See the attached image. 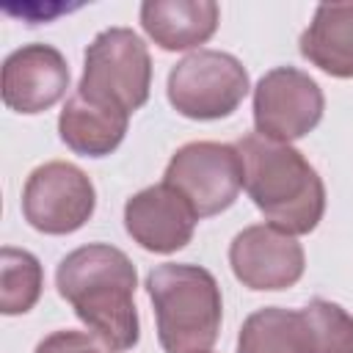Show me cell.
<instances>
[{"label": "cell", "mask_w": 353, "mask_h": 353, "mask_svg": "<svg viewBox=\"0 0 353 353\" xmlns=\"http://www.w3.org/2000/svg\"><path fill=\"white\" fill-rule=\"evenodd\" d=\"M58 295L77 320L110 350L138 345L141 323L135 309L138 273L132 259L110 243H88L69 251L55 270Z\"/></svg>", "instance_id": "obj_1"}, {"label": "cell", "mask_w": 353, "mask_h": 353, "mask_svg": "<svg viewBox=\"0 0 353 353\" xmlns=\"http://www.w3.org/2000/svg\"><path fill=\"white\" fill-rule=\"evenodd\" d=\"M243 160V188L265 221L287 234H309L325 212V185L314 165L290 143L243 135L237 143Z\"/></svg>", "instance_id": "obj_2"}, {"label": "cell", "mask_w": 353, "mask_h": 353, "mask_svg": "<svg viewBox=\"0 0 353 353\" xmlns=\"http://www.w3.org/2000/svg\"><path fill=\"white\" fill-rule=\"evenodd\" d=\"M146 292L165 353H204L215 345L223 317L218 279L190 262H165L149 270Z\"/></svg>", "instance_id": "obj_3"}, {"label": "cell", "mask_w": 353, "mask_h": 353, "mask_svg": "<svg viewBox=\"0 0 353 353\" xmlns=\"http://www.w3.org/2000/svg\"><path fill=\"white\" fill-rule=\"evenodd\" d=\"M77 91L127 110L146 105L152 91V55L143 39L130 28H108L94 36L83 55Z\"/></svg>", "instance_id": "obj_4"}, {"label": "cell", "mask_w": 353, "mask_h": 353, "mask_svg": "<svg viewBox=\"0 0 353 353\" xmlns=\"http://www.w3.org/2000/svg\"><path fill=\"white\" fill-rule=\"evenodd\" d=\"M248 72L232 55L221 50H196L185 55L165 83L171 108L193 121H215L232 116L248 94Z\"/></svg>", "instance_id": "obj_5"}, {"label": "cell", "mask_w": 353, "mask_h": 353, "mask_svg": "<svg viewBox=\"0 0 353 353\" xmlns=\"http://www.w3.org/2000/svg\"><path fill=\"white\" fill-rule=\"evenodd\" d=\"M163 182L174 188L199 218H212L234 204L243 188V160L232 143L193 141L174 152Z\"/></svg>", "instance_id": "obj_6"}, {"label": "cell", "mask_w": 353, "mask_h": 353, "mask_svg": "<svg viewBox=\"0 0 353 353\" xmlns=\"http://www.w3.org/2000/svg\"><path fill=\"white\" fill-rule=\"evenodd\" d=\"M97 210L94 182L66 160H50L30 171L22 188V215L41 234H72Z\"/></svg>", "instance_id": "obj_7"}, {"label": "cell", "mask_w": 353, "mask_h": 353, "mask_svg": "<svg viewBox=\"0 0 353 353\" xmlns=\"http://www.w3.org/2000/svg\"><path fill=\"white\" fill-rule=\"evenodd\" d=\"M325 110L323 88L295 66L265 72L254 88V127L262 138L290 143L309 135Z\"/></svg>", "instance_id": "obj_8"}, {"label": "cell", "mask_w": 353, "mask_h": 353, "mask_svg": "<svg viewBox=\"0 0 353 353\" xmlns=\"http://www.w3.org/2000/svg\"><path fill=\"white\" fill-rule=\"evenodd\" d=\"M229 265L243 287L276 292L301 281L306 256L303 245L292 234L270 223H254L234 234L229 245Z\"/></svg>", "instance_id": "obj_9"}, {"label": "cell", "mask_w": 353, "mask_h": 353, "mask_svg": "<svg viewBox=\"0 0 353 353\" xmlns=\"http://www.w3.org/2000/svg\"><path fill=\"white\" fill-rule=\"evenodd\" d=\"M69 88V63L52 44H22L3 61L6 108L33 116L52 108Z\"/></svg>", "instance_id": "obj_10"}, {"label": "cell", "mask_w": 353, "mask_h": 353, "mask_svg": "<svg viewBox=\"0 0 353 353\" xmlns=\"http://www.w3.org/2000/svg\"><path fill=\"white\" fill-rule=\"evenodd\" d=\"M199 215L165 182L138 190L124 204L127 234L152 254H174L193 240Z\"/></svg>", "instance_id": "obj_11"}, {"label": "cell", "mask_w": 353, "mask_h": 353, "mask_svg": "<svg viewBox=\"0 0 353 353\" xmlns=\"http://www.w3.org/2000/svg\"><path fill=\"white\" fill-rule=\"evenodd\" d=\"M130 113L94 99L83 91H72L61 116H58V135L61 141L83 157H105L116 152L127 135Z\"/></svg>", "instance_id": "obj_12"}, {"label": "cell", "mask_w": 353, "mask_h": 353, "mask_svg": "<svg viewBox=\"0 0 353 353\" xmlns=\"http://www.w3.org/2000/svg\"><path fill=\"white\" fill-rule=\"evenodd\" d=\"M221 8L212 0H146L141 3V28L165 52L193 50L212 39Z\"/></svg>", "instance_id": "obj_13"}, {"label": "cell", "mask_w": 353, "mask_h": 353, "mask_svg": "<svg viewBox=\"0 0 353 353\" xmlns=\"http://www.w3.org/2000/svg\"><path fill=\"white\" fill-rule=\"evenodd\" d=\"M298 50L320 72L339 80L353 77V0L320 3Z\"/></svg>", "instance_id": "obj_14"}, {"label": "cell", "mask_w": 353, "mask_h": 353, "mask_svg": "<svg viewBox=\"0 0 353 353\" xmlns=\"http://www.w3.org/2000/svg\"><path fill=\"white\" fill-rule=\"evenodd\" d=\"M237 353H309L301 312L265 306L243 320Z\"/></svg>", "instance_id": "obj_15"}, {"label": "cell", "mask_w": 353, "mask_h": 353, "mask_svg": "<svg viewBox=\"0 0 353 353\" xmlns=\"http://www.w3.org/2000/svg\"><path fill=\"white\" fill-rule=\"evenodd\" d=\"M41 287H44L41 262L25 248L3 245L0 251V312L8 317L30 312L41 298Z\"/></svg>", "instance_id": "obj_16"}, {"label": "cell", "mask_w": 353, "mask_h": 353, "mask_svg": "<svg viewBox=\"0 0 353 353\" xmlns=\"http://www.w3.org/2000/svg\"><path fill=\"white\" fill-rule=\"evenodd\" d=\"M309 353H353V314L325 298H312L301 309Z\"/></svg>", "instance_id": "obj_17"}, {"label": "cell", "mask_w": 353, "mask_h": 353, "mask_svg": "<svg viewBox=\"0 0 353 353\" xmlns=\"http://www.w3.org/2000/svg\"><path fill=\"white\" fill-rule=\"evenodd\" d=\"M33 353H110V347H105L94 334L88 331H52L50 336H44Z\"/></svg>", "instance_id": "obj_18"}, {"label": "cell", "mask_w": 353, "mask_h": 353, "mask_svg": "<svg viewBox=\"0 0 353 353\" xmlns=\"http://www.w3.org/2000/svg\"><path fill=\"white\" fill-rule=\"evenodd\" d=\"M63 11H69V6H6V14H17V17H22L28 25H39V22H50V19H55L58 14H63Z\"/></svg>", "instance_id": "obj_19"}, {"label": "cell", "mask_w": 353, "mask_h": 353, "mask_svg": "<svg viewBox=\"0 0 353 353\" xmlns=\"http://www.w3.org/2000/svg\"><path fill=\"white\" fill-rule=\"evenodd\" d=\"M204 353H210V350H204Z\"/></svg>", "instance_id": "obj_20"}, {"label": "cell", "mask_w": 353, "mask_h": 353, "mask_svg": "<svg viewBox=\"0 0 353 353\" xmlns=\"http://www.w3.org/2000/svg\"><path fill=\"white\" fill-rule=\"evenodd\" d=\"M110 353H116V350H110Z\"/></svg>", "instance_id": "obj_21"}]
</instances>
